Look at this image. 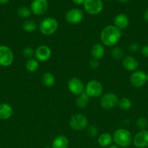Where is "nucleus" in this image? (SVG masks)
<instances>
[{
    "label": "nucleus",
    "mask_w": 148,
    "mask_h": 148,
    "mask_svg": "<svg viewBox=\"0 0 148 148\" xmlns=\"http://www.w3.org/2000/svg\"><path fill=\"white\" fill-rule=\"evenodd\" d=\"M13 109L10 104L3 103L0 104V119L6 120L12 116Z\"/></svg>",
    "instance_id": "f3484780"
},
{
    "label": "nucleus",
    "mask_w": 148,
    "mask_h": 148,
    "mask_svg": "<svg viewBox=\"0 0 148 148\" xmlns=\"http://www.w3.org/2000/svg\"><path fill=\"white\" fill-rule=\"evenodd\" d=\"M104 45L102 43H95L93 45L91 49V54L93 59L99 60L102 59L104 55Z\"/></svg>",
    "instance_id": "a211bd4d"
},
{
    "label": "nucleus",
    "mask_w": 148,
    "mask_h": 148,
    "mask_svg": "<svg viewBox=\"0 0 148 148\" xmlns=\"http://www.w3.org/2000/svg\"><path fill=\"white\" fill-rule=\"evenodd\" d=\"M97 133H98V130H97V127L94 125H90L89 126L88 128H87V134L89 137H94L97 135Z\"/></svg>",
    "instance_id": "c756f323"
},
{
    "label": "nucleus",
    "mask_w": 148,
    "mask_h": 148,
    "mask_svg": "<svg viewBox=\"0 0 148 148\" xmlns=\"http://www.w3.org/2000/svg\"><path fill=\"white\" fill-rule=\"evenodd\" d=\"M118 1H119V2L120 3H126L128 2V1H131V0H117Z\"/></svg>",
    "instance_id": "e433bc0d"
},
{
    "label": "nucleus",
    "mask_w": 148,
    "mask_h": 148,
    "mask_svg": "<svg viewBox=\"0 0 148 148\" xmlns=\"http://www.w3.org/2000/svg\"><path fill=\"white\" fill-rule=\"evenodd\" d=\"M136 126L139 130H145L148 127V121L144 117H139L136 121Z\"/></svg>",
    "instance_id": "cd10ccee"
},
{
    "label": "nucleus",
    "mask_w": 148,
    "mask_h": 148,
    "mask_svg": "<svg viewBox=\"0 0 148 148\" xmlns=\"http://www.w3.org/2000/svg\"><path fill=\"white\" fill-rule=\"evenodd\" d=\"M141 53L144 57L148 59V45H145L141 48Z\"/></svg>",
    "instance_id": "473e14b6"
},
{
    "label": "nucleus",
    "mask_w": 148,
    "mask_h": 148,
    "mask_svg": "<svg viewBox=\"0 0 148 148\" xmlns=\"http://www.w3.org/2000/svg\"><path fill=\"white\" fill-rule=\"evenodd\" d=\"M83 6L86 12L91 15L99 14L104 7L102 0H85Z\"/></svg>",
    "instance_id": "20e7f679"
},
{
    "label": "nucleus",
    "mask_w": 148,
    "mask_h": 148,
    "mask_svg": "<svg viewBox=\"0 0 148 148\" xmlns=\"http://www.w3.org/2000/svg\"><path fill=\"white\" fill-rule=\"evenodd\" d=\"M146 79H147V82H148V73L146 74Z\"/></svg>",
    "instance_id": "58836bf2"
},
{
    "label": "nucleus",
    "mask_w": 148,
    "mask_h": 148,
    "mask_svg": "<svg viewBox=\"0 0 148 148\" xmlns=\"http://www.w3.org/2000/svg\"><path fill=\"white\" fill-rule=\"evenodd\" d=\"M90 97L87 95L86 92L84 91L83 93H81V95H78V98H76V101H75V103L76 106L80 108H84L86 106H87L89 103V101Z\"/></svg>",
    "instance_id": "4be33fe9"
},
{
    "label": "nucleus",
    "mask_w": 148,
    "mask_h": 148,
    "mask_svg": "<svg viewBox=\"0 0 148 148\" xmlns=\"http://www.w3.org/2000/svg\"><path fill=\"white\" fill-rule=\"evenodd\" d=\"M23 54L25 58L27 59H30L33 58L35 55V50H33L31 47H26L23 51Z\"/></svg>",
    "instance_id": "c85d7f7f"
},
{
    "label": "nucleus",
    "mask_w": 148,
    "mask_h": 148,
    "mask_svg": "<svg viewBox=\"0 0 148 148\" xmlns=\"http://www.w3.org/2000/svg\"><path fill=\"white\" fill-rule=\"evenodd\" d=\"M133 145L137 148H146L148 147V130H140L133 137Z\"/></svg>",
    "instance_id": "f8f14e48"
},
{
    "label": "nucleus",
    "mask_w": 148,
    "mask_h": 148,
    "mask_svg": "<svg viewBox=\"0 0 148 148\" xmlns=\"http://www.w3.org/2000/svg\"><path fill=\"white\" fill-rule=\"evenodd\" d=\"M84 19V12L78 8L71 9L65 14V20L69 24H79Z\"/></svg>",
    "instance_id": "1a4fd4ad"
},
{
    "label": "nucleus",
    "mask_w": 148,
    "mask_h": 148,
    "mask_svg": "<svg viewBox=\"0 0 148 148\" xmlns=\"http://www.w3.org/2000/svg\"><path fill=\"white\" fill-rule=\"evenodd\" d=\"M113 141L120 147H128L133 142L131 134L128 130L120 128L115 130L113 134Z\"/></svg>",
    "instance_id": "f03ea898"
},
{
    "label": "nucleus",
    "mask_w": 148,
    "mask_h": 148,
    "mask_svg": "<svg viewBox=\"0 0 148 148\" xmlns=\"http://www.w3.org/2000/svg\"><path fill=\"white\" fill-rule=\"evenodd\" d=\"M43 85L46 88H52L55 84V77L51 72H45L41 77Z\"/></svg>",
    "instance_id": "412c9836"
},
{
    "label": "nucleus",
    "mask_w": 148,
    "mask_h": 148,
    "mask_svg": "<svg viewBox=\"0 0 148 148\" xmlns=\"http://www.w3.org/2000/svg\"><path fill=\"white\" fill-rule=\"evenodd\" d=\"M85 92L89 97L97 98L102 95L103 86L99 81L93 79L86 84L85 86Z\"/></svg>",
    "instance_id": "6e6552de"
},
{
    "label": "nucleus",
    "mask_w": 148,
    "mask_h": 148,
    "mask_svg": "<svg viewBox=\"0 0 148 148\" xmlns=\"http://www.w3.org/2000/svg\"><path fill=\"white\" fill-rule=\"evenodd\" d=\"M108 148H120V147H118V145H113L109 146Z\"/></svg>",
    "instance_id": "4c0bfd02"
},
{
    "label": "nucleus",
    "mask_w": 148,
    "mask_h": 148,
    "mask_svg": "<svg viewBox=\"0 0 148 148\" xmlns=\"http://www.w3.org/2000/svg\"><path fill=\"white\" fill-rule=\"evenodd\" d=\"M47 0H33L30 4V10L36 15H42L48 10Z\"/></svg>",
    "instance_id": "ddd939ff"
},
{
    "label": "nucleus",
    "mask_w": 148,
    "mask_h": 148,
    "mask_svg": "<svg viewBox=\"0 0 148 148\" xmlns=\"http://www.w3.org/2000/svg\"><path fill=\"white\" fill-rule=\"evenodd\" d=\"M99 145L102 147H107L110 146L113 143V135L109 133H102L100 134L97 139Z\"/></svg>",
    "instance_id": "aec40b11"
},
{
    "label": "nucleus",
    "mask_w": 148,
    "mask_h": 148,
    "mask_svg": "<svg viewBox=\"0 0 148 148\" xmlns=\"http://www.w3.org/2000/svg\"><path fill=\"white\" fill-rule=\"evenodd\" d=\"M10 1V0H0V4H5Z\"/></svg>",
    "instance_id": "c9c22d12"
},
{
    "label": "nucleus",
    "mask_w": 148,
    "mask_h": 148,
    "mask_svg": "<svg viewBox=\"0 0 148 148\" xmlns=\"http://www.w3.org/2000/svg\"><path fill=\"white\" fill-rule=\"evenodd\" d=\"M119 98L116 94L113 92H107L101 97L100 105L105 110L112 109L118 104Z\"/></svg>",
    "instance_id": "423d86ee"
},
{
    "label": "nucleus",
    "mask_w": 148,
    "mask_h": 148,
    "mask_svg": "<svg viewBox=\"0 0 148 148\" xmlns=\"http://www.w3.org/2000/svg\"><path fill=\"white\" fill-rule=\"evenodd\" d=\"M146 148H147V147H146Z\"/></svg>",
    "instance_id": "79ce46f5"
},
{
    "label": "nucleus",
    "mask_w": 148,
    "mask_h": 148,
    "mask_svg": "<svg viewBox=\"0 0 148 148\" xmlns=\"http://www.w3.org/2000/svg\"><path fill=\"white\" fill-rule=\"evenodd\" d=\"M58 22L55 18L52 17H46L39 24V30L41 33L44 36H52L58 29Z\"/></svg>",
    "instance_id": "7ed1b4c3"
},
{
    "label": "nucleus",
    "mask_w": 148,
    "mask_h": 148,
    "mask_svg": "<svg viewBox=\"0 0 148 148\" xmlns=\"http://www.w3.org/2000/svg\"><path fill=\"white\" fill-rule=\"evenodd\" d=\"M52 56L51 49L47 46L41 45L35 50L34 56L39 62H46L49 60Z\"/></svg>",
    "instance_id": "4468645a"
},
{
    "label": "nucleus",
    "mask_w": 148,
    "mask_h": 148,
    "mask_svg": "<svg viewBox=\"0 0 148 148\" xmlns=\"http://www.w3.org/2000/svg\"><path fill=\"white\" fill-rule=\"evenodd\" d=\"M111 55L113 59H116V60H120V59H123V57H124V51L120 48L115 47L112 50Z\"/></svg>",
    "instance_id": "bb28decb"
},
{
    "label": "nucleus",
    "mask_w": 148,
    "mask_h": 148,
    "mask_svg": "<svg viewBox=\"0 0 148 148\" xmlns=\"http://www.w3.org/2000/svg\"><path fill=\"white\" fill-rule=\"evenodd\" d=\"M143 18L145 21L148 23V9H147V10L145 11V12H144Z\"/></svg>",
    "instance_id": "f704fd0d"
},
{
    "label": "nucleus",
    "mask_w": 148,
    "mask_h": 148,
    "mask_svg": "<svg viewBox=\"0 0 148 148\" xmlns=\"http://www.w3.org/2000/svg\"><path fill=\"white\" fill-rule=\"evenodd\" d=\"M122 65L126 70L129 72H134L139 66V62L132 56H124L122 60Z\"/></svg>",
    "instance_id": "2eb2a0df"
},
{
    "label": "nucleus",
    "mask_w": 148,
    "mask_h": 148,
    "mask_svg": "<svg viewBox=\"0 0 148 148\" xmlns=\"http://www.w3.org/2000/svg\"><path fill=\"white\" fill-rule=\"evenodd\" d=\"M44 148H51V147H44Z\"/></svg>",
    "instance_id": "ea45409f"
},
{
    "label": "nucleus",
    "mask_w": 148,
    "mask_h": 148,
    "mask_svg": "<svg viewBox=\"0 0 148 148\" xmlns=\"http://www.w3.org/2000/svg\"><path fill=\"white\" fill-rule=\"evenodd\" d=\"M69 145L68 139L64 135L55 137L52 143V148H68Z\"/></svg>",
    "instance_id": "6ab92c4d"
},
{
    "label": "nucleus",
    "mask_w": 148,
    "mask_h": 148,
    "mask_svg": "<svg viewBox=\"0 0 148 148\" xmlns=\"http://www.w3.org/2000/svg\"><path fill=\"white\" fill-rule=\"evenodd\" d=\"M72 1L76 5H81V4L83 5L85 0H72Z\"/></svg>",
    "instance_id": "72a5a7b5"
},
{
    "label": "nucleus",
    "mask_w": 148,
    "mask_h": 148,
    "mask_svg": "<svg viewBox=\"0 0 148 148\" xmlns=\"http://www.w3.org/2000/svg\"><path fill=\"white\" fill-rule=\"evenodd\" d=\"M100 66V63H99L98 60L95 59H91L89 62V67L91 69H97Z\"/></svg>",
    "instance_id": "2f4dec72"
},
{
    "label": "nucleus",
    "mask_w": 148,
    "mask_h": 148,
    "mask_svg": "<svg viewBox=\"0 0 148 148\" xmlns=\"http://www.w3.org/2000/svg\"><path fill=\"white\" fill-rule=\"evenodd\" d=\"M68 88L70 92L75 95H79L85 91V86L82 81L77 77H73L68 82Z\"/></svg>",
    "instance_id": "9d476101"
},
{
    "label": "nucleus",
    "mask_w": 148,
    "mask_h": 148,
    "mask_svg": "<svg viewBox=\"0 0 148 148\" xmlns=\"http://www.w3.org/2000/svg\"><path fill=\"white\" fill-rule=\"evenodd\" d=\"M129 25V17L124 14H118L114 18V25L119 30H125Z\"/></svg>",
    "instance_id": "dca6fc26"
},
{
    "label": "nucleus",
    "mask_w": 148,
    "mask_h": 148,
    "mask_svg": "<svg viewBox=\"0 0 148 148\" xmlns=\"http://www.w3.org/2000/svg\"><path fill=\"white\" fill-rule=\"evenodd\" d=\"M121 38V30L115 25H107L102 29L100 33L102 44L108 47L114 46Z\"/></svg>",
    "instance_id": "f257e3e1"
},
{
    "label": "nucleus",
    "mask_w": 148,
    "mask_h": 148,
    "mask_svg": "<svg viewBox=\"0 0 148 148\" xmlns=\"http://www.w3.org/2000/svg\"><path fill=\"white\" fill-rule=\"evenodd\" d=\"M17 15L23 19H27L30 17L32 12L30 10V8H28V7H26V6H21V7H20L17 9Z\"/></svg>",
    "instance_id": "393cba45"
},
{
    "label": "nucleus",
    "mask_w": 148,
    "mask_h": 148,
    "mask_svg": "<svg viewBox=\"0 0 148 148\" xmlns=\"http://www.w3.org/2000/svg\"><path fill=\"white\" fill-rule=\"evenodd\" d=\"M39 61L36 59H34V58L28 59L26 62V69H27V71L30 72H36L39 69Z\"/></svg>",
    "instance_id": "5701e85b"
},
{
    "label": "nucleus",
    "mask_w": 148,
    "mask_h": 148,
    "mask_svg": "<svg viewBox=\"0 0 148 148\" xmlns=\"http://www.w3.org/2000/svg\"><path fill=\"white\" fill-rule=\"evenodd\" d=\"M139 49H140V46L136 43H132L129 46V50L132 53H136L139 50Z\"/></svg>",
    "instance_id": "7c9ffc66"
},
{
    "label": "nucleus",
    "mask_w": 148,
    "mask_h": 148,
    "mask_svg": "<svg viewBox=\"0 0 148 148\" xmlns=\"http://www.w3.org/2000/svg\"><path fill=\"white\" fill-rule=\"evenodd\" d=\"M105 1H110V0H105Z\"/></svg>",
    "instance_id": "a19ab883"
},
{
    "label": "nucleus",
    "mask_w": 148,
    "mask_h": 148,
    "mask_svg": "<svg viewBox=\"0 0 148 148\" xmlns=\"http://www.w3.org/2000/svg\"><path fill=\"white\" fill-rule=\"evenodd\" d=\"M22 28L23 30L28 33H31L37 28V24L35 21L31 20H27L24 21L22 24Z\"/></svg>",
    "instance_id": "b1692460"
},
{
    "label": "nucleus",
    "mask_w": 148,
    "mask_h": 148,
    "mask_svg": "<svg viewBox=\"0 0 148 148\" xmlns=\"http://www.w3.org/2000/svg\"><path fill=\"white\" fill-rule=\"evenodd\" d=\"M130 82L134 88H142L147 82L146 73L141 70L134 71L130 76Z\"/></svg>",
    "instance_id": "9b49d317"
},
{
    "label": "nucleus",
    "mask_w": 148,
    "mask_h": 148,
    "mask_svg": "<svg viewBox=\"0 0 148 148\" xmlns=\"http://www.w3.org/2000/svg\"><path fill=\"white\" fill-rule=\"evenodd\" d=\"M88 119L81 114H76L73 116L69 121V125L73 130L76 131L85 130L88 127Z\"/></svg>",
    "instance_id": "39448f33"
},
{
    "label": "nucleus",
    "mask_w": 148,
    "mask_h": 148,
    "mask_svg": "<svg viewBox=\"0 0 148 148\" xmlns=\"http://www.w3.org/2000/svg\"><path fill=\"white\" fill-rule=\"evenodd\" d=\"M14 53L10 47L1 45L0 46V66H9L13 63Z\"/></svg>",
    "instance_id": "0eeeda50"
},
{
    "label": "nucleus",
    "mask_w": 148,
    "mask_h": 148,
    "mask_svg": "<svg viewBox=\"0 0 148 148\" xmlns=\"http://www.w3.org/2000/svg\"><path fill=\"white\" fill-rule=\"evenodd\" d=\"M118 106L123 111H128L131 108L132 102L128 98H122L121 99L119 100Z\"/></svg>",
    "instance_id": "a878e982"
}]
</instances>
